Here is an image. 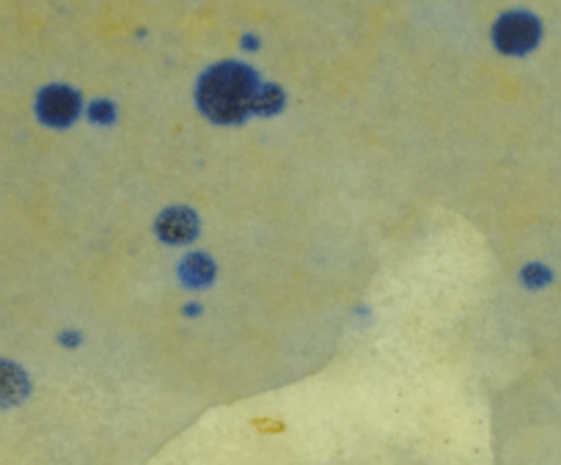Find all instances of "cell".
<instances>
[{
	"instance_id": "cell-2",
	"label": "cell",
	"mask_w": 561,
	"mask_h": 465,
	"mask_svg": "<svg viewBox=\"0 0 561 465\" xmlns=\"http://www.w3.org/2000/svg\"><path fill=\"white\" fill-rule=\"evenodd\" d=\"M495 45L501 53H512V56H520L528 53L539 42V23L531 14L512 12L495 23Z\"/></svg>"
},
{
	"instance_id": "cell-7",
	"label": "cell",
	"mask_w": 561,
	"mask_h": 465,
	"mask_svg": "<svg viewBox=\"0 0 561 465\" xmlns=\"http://www.w3.org/2000/svg\"><path fill=\"white\" fill-rule=\"evenodd\" d=\"M523 279H526L528 284H542V281L548 279V273H545L542 268H526L523 270Z\"/></svg>"
},
{
	"instance_id": "cell-5",
	"label": "cell",
	"mask_w": 561,
	"mask_h": 465,
	"mask_svg": "<svg viewBox=\"0 0 561 465\" xmlns=\"http://www.w3.org/2000/svg\"><path fill=\"white\" fill-rule=\"evenodd\" d=\"M31 392L28 375L12 361L0 359V408H14Z\"/></svg>"
},
{
	"instance_id": "cell-3",
	"label": "cell",
	"mask_w": 561,
	"mask_h": 465,
	"mask_svg": "<svg viewBox=\"0 0 561 465\" xmlns=\"http://www.w3.org/2000/svg\"><path fill=\"white\" fill-rule=\"evenodd\" d=\"M78 94L67 86H53V89L42 91L39 97V116L53 127H64V124L72 122L78 116Z\"/></svg>"
},
{
	"instance_id": "cell-1",
	"label": "cell",
	"mask_w": 561,
	"mask_h": 465,
	"mask_svg": "<svg viewBox=\"0 0 561 465\" xmlns=\"http://www.w3.org/2000/svg\"><path fill=\"white\" fill-rule=\"evenodd\" d=\"M256 94V75L242 64L213 67L198 83V105L215 122H240L248 111H253Z\"/></svg>"
},
{
	"instance_id": "cell-4",
	"label": "cell",
	"mask_w": 561,
	"mask_h": 465,
	"mask_svg": "<svg viewBox=\"0 0 561 465\" xmlns=\"http://www.w3.org/2000/svg\"><path fill=\"white\" fill-rule=\"evenodd\" d=\"M198 231V218L193 209L187 207H174L165 209L158 218V235L163 237L165 242H187L193 240Z\"/></svg>"
},
{
	"instance_id": "cell-6",
	"label": "cell",
	"mask_w": 561,
	"mask_h": 465,
	"mask_svg": "<svg viewBox=\"0 0 561 465\" xmlns=\"http://www.w3.org/2000/svg\"><path fill=\"white\" fill-rule=\"evenodd\" d=\"M213 275L215 264L207 253H191V257L185 259V264H182V279H185L187 284H209Z\"/></svg>"
}]
</instances>
